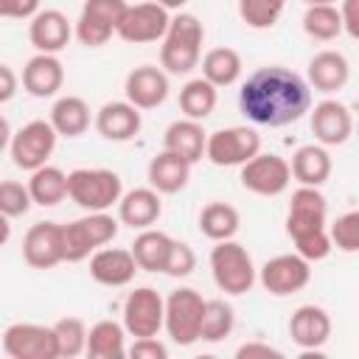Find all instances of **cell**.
Here are the masks:
<instances>
[{
    "label": "cell",
    "instance_id": "6da1fadb",
    "mask_svg": "<svg viewBox=\"0 0 359 359\" xmlns=\"http://www.w3.org/2000/svg\"><path fill=\"white\" fill-rule=\"evenodd\" d=\"M238 107L258 126H289L311 109V87L294 70L266 65L247 76Z\"/></svg>",
    "mask_w": 359,
    "mask_h": 359
},
{
    "label": "cell",
    "instance_id": "7a4b0ae2",
    "mask_svg": "<svg viewBox=\"0 0 359 359\" xmlns=\"http://www.w3.org/2000/svg\"><path fill=\"white\" fill-rule=\"evenodd\" d=\"M325 213H328V205H325V196L320 194V188L300 185L292 194L289 213H286V233L294 241L297 255H303L309 264L323 261L331 252Z\"/></svg>",
    "mask_w": 359,
    "mask_h": 359
},
{
    "label": "cell",
    "instance_id": "3957f363",
    "mask_svg": "<svg viewBox=\"0 0 359 359\" xmlns=\"http://www.w3.org/2000/svg\"><path fill=\"white\" fill-rule=\"evenodd\" d=\"M202 39H205V28L194 14L182 11L171 17L160 45V65L174 76L191 73L202 59Z\"/></svg>",
    "mask_w": 359,
    "mask_h": 359
},
{
    "label": "cell",
    "instance_id": "277c9868",
    "mask_svg": "<svg viewBox=\"0 0 359 359\" xmlns=\"http://www.w3.org/2000/svg\"><path fill=\"white\" fill-rule=\"evenodd\" d=\"M123 182L109 168H73L67 174V196L87 213L107 210L118 205Z\"/></svg>",
    "mask_w": 359,
    "mask_h": 359
},
{
    "label": "cell",
    "instance_id": "5b68a950",
    "mask_svg": "<svg viewBox=\"0 0 359 359\" xmlns=\"http://www.w3.org/2000/svg\"><path fill=\"white\" fill-rule=\"evenodd\" d=\"M210 272L213 283L224 294H247L255 286V264L247 247L233 238L216 241V247L210 250Z\"/></svg>",
    "mask_w": 359,
    "mask_h": 359
},
{
    "label": "cell",
    "instance_id": "8992f818",
    "mask_svg": "<svg viewBox=\"0 0 359 359\" xmlns=\"http://www.w3.org/2000/svg\"><path fill=\"white\" fill-rule=\"evenodd\" d=\"M118 236V222L107 213H87L70 224H62V247H65V261L79 264L84 258H90V252H95L98 247L109 244Z\"/></svg>",
    "mask_w": 359,
    "mask_h": 359
},
{
    "label": "cell",
    "instance_id": "52a82bcc",
    "mask_svg": "<svg viewBox=\"0 0 359 359\" xmlns=\"http://www.w3.org/2000/svg\"><path fill=\"white\" fill-rule=\"evenodd\" d=\"M202 311H205V297L191 289H174L163 306V325L177 345H194L199 339V325H202Z\"/></svg>",
    "mask_w": 359,
    "mask_h": 359
},
{
    "label": "cell",
    "instance_id": "ba28073f",
    "mask_svg": "<svg viewBox=\"0 0 359 359\" xmlns=\"http://www.w3.org/2000/svg\"><path fill=\"white\" fill-rule=\"evenodd\" d=\"M261 151V135L252 126H227L210 132L205 140V157L213 165H244L250 157Z\"/></svg>",
    "mask_w": 359,
    "mask_h": 359
},
{
    "label": "cell",
    "instance_id": "9c48e42d",
    "mask_svg": "<svg viewBox=\"0 0 359 359\" xmlns=\"http://www.w3.org/2000/svg\"><path fill=\"white\" fill-rule=\"evenodd\" d=\"M126 0H84L76 20V36L87 48H101L118 31V22L126 11Z\"/></svg>",
    "mask_w": 359,
    "mask_h": 359
},
{
    "label": "cell",
    "instance_id": "30bf717a",
    "mask_svg": "<svg viewBox=\"0 0 359 359\" xmlns=\"http://www.w3.org/2000/svg\"><path fill=\"white\" fill-rule=\"evenodd\" d=\"M56 137L59 135L50 126V121H42V118L28 121L20 132L11 135V143H8L14 165L22 171H34V168L45 165L56 149Z\"/></svg>",
    "mask_w": 359,
    "mask_h": 359
},
{
    "label": "cell",
    "instance_id": "8fae6325",
    "mask_svg": "<svg viewBox=\"0 0 359 359\" xmlns=\"http://www.w3.org/2000/svg\"><path fill=\"white\" fill-rule=\"evenodd\" d=\"M255 278L261 280V286L269 294L286 297V294H294L303 286H309V280H311V264L303 255H297V252H283V255L269 258Z\"/></svg>",
    "mask_w": 359,
    "mask_h": 359
},
{
    "label": "cell",
    "instance_id": "7c38bea8",
    "mask_svg": "<svg viewBox=\"0 0 359 359\" xmlns=\"http://www.w3.org/2000/svg\"><path fill=\"white\" fill-rule=\"evenodd\" d=\"M171 22L168 8H163L160 3L149 0V3H137V6H126L121 22H118V36L123 42L132 45H146V42H157L163 39L165 28Z\"/></svg>",
    "mask_w": 359,
    "mask_h": 359
},
{
    "label": "cell",
    "instance_id": "4fadbf2b",
    "mask_svg": "<svg viewBox=\"0 0 359 359\" xmlns=\"http://www.w3.org/2000/svg\"><path fill=\"white\" fill-rule=\"evenodd\" d=\"M292 171L280 154H255L241 165V185L258 196H278L289 188Z\"/></svg>",
    "mask_w": 359,
    "mask_h": 359
},
{
    "label": "cell",
    "instance_id": "5bb4252c",
    "mask_svg": "<svg viewBox=\"0 0 359 359\" xmlns=\"http://www.w3.org/2000/svg\"><path fill=\"white\" fill-rule=\"evenodd\" d=\"M163 306L165 300L151 286H137L123 300V331L137 337H157L163 328Z\"/></svg>",
    "mask_w": 359,
    "mask_h": 359
},
{
    "label": "cell",
    "instance_id": "9a60e30c",
    "mask_svg": "<svg viewBox=\"0 0 359 359\" xmlns=\"http://www.w3.org/2000/svg\"><path fill=\"white\" fill-rule=\"evenodd\" d=\"M3 351L11 359H56L53 328L36 323H14L3 331Z\"/></svg>",
    "mask_w": 359,
    "mask_h": 359
},
{
    "label": "cell",
    "instance_id": "2e32d148",
    "mask_svg": "<svg viewBox=\"0 0 359 359\" xmlns=\"http://www.w3.org/2000/svg\"><path fill=\"white\" fill-rule=\"evenodd\" d=\"M22 258L31 269H53L65 261L62 247V224L56 222H36L22 238Z\"/></svg>",
    "mask_w": 359,
    "mask_h": 359
},
{
    "label": "cell",
    "instance_id": "e0dca14e",
    "mask_svg": "<svg viewBox=\"0 0 359 359\" xmlns=\"http://www.w3.org/2000/svg\"><path fill=\"white\" fill-rule=\"evenodd\" d=\"M311 132L320 146H342L353 135V115L342 101L325 98L311 109Z\"/></svg>",
    "mask_w": 359,
    "mask_h": 359
},
{
    "label": "cell",
    "instance_id": "ac0fdd59",
    "mask_svg": "<svg viewBox=\"0 0 359 359\" xmlns=\"http://www.w3.org/2000/svg\"><path fill=\"white\" fill-rule=\"evenodd\" d=\"M289 337L303 351L323 348L328 342V337H331V317H328V311L323 306H314V303L297 306L292 311V320H289Z\"/></svg>",
    "mask_w": 359,
    "mask_h": 359
},
{
    "label": "cell",
    "instance_id": "d6986e66",
    "mask_svg": "<svg viewBox=\"0 0 359 359\" xmlns=\"http://www.w3.org/2000/svg\"><path fill=\"white\" fill-rule=\"evenodd\" d=\"M73 36L70 20L59 8H39L28 22V39L36 53H59Z\"/></svg>",
    "mask_w": 359,
    "mask_h": 359
},
{
    "label": "cell",
    "instance_id": "ffe728a7",
    "mask_svg": "<svg viewBox=\"0 0 359 359\" xmlns=\"http://www.w3.org/2000/svg\"><path fill=\"white\" fill-rule=\"evenodd\" d=\"M126 101L137 109H154L168 98V76L154 65H140L126 76Z\"/></svg>",
    "mask_w": 359,
    "mask_h": 359
},
{
    "label": "cell",
    "instance_id": "44dd1931",
    "mask_svg": "<svg viewBox=\"0 0 359 359\" xmlns=\"http://www.w3.org/2000/svg\"><path fill=\"white\" fill-rule=\"evenodd\" d=\"M137 264L123 247H98L90 258V278L101 286H126L132 283Z\"/></svg>",
    "mask_w": 359,
    "mask_h": 359
},
{
    "label": "cell",
    "instance_id": "7402d4cb",
    "mask_svg": "<svg viewBox=\"0 0 359 359\" xmlns=\"http://www.w3.org/2000/svg\"><path fill=\"white\" fill-rule=\"evenodd\" d=\"M65 84V67L56 53H36L22 67V87L34 98H50Z\"/></svg>",
    "mask_w": 359,
    "mask_h": 359
},
{
    "label": "cell",
    "instance_id": "603a6c76",
    "mask_svg": "<svg viewBox=\"0 0 359 359\" xmlns=\"http://www.w3.org/2000/svg\"><path fill=\"white\" fill-rule=\"evenodd\" d=\"M140 109L129 101H107L95 115V129L104 140L126 143L140 132Z\"/></svg>",
    "mask_w": 359,
    "mask_h": 359
},
{
    "label": "cell",
    "instance_id": "cb8c5ba5",
    "mask_svg": "<svg viewBox=\"0 0 359 359\" xmlns=\"http://www.w3.org/2000/svg\"><path fill=\"white\" fill-rule=\"evenodd\" d=\"M163 213V202L160 194L149 185V188H132L126 194H121L118 199V219L123 224H129L132 230H146L151 227Z\"/></svg>",
    "mask_w": 359,
    "mask_h": 359
},
{
    "label": "cell",
    "instance_id": "d4e9b609",
    "mask_svg": "<svg viewBox=\"0 0 359 359\" xmlns=\"http://www.w3.org/2000/svg\"><path fill=\"white\" fill-rule=\"evenodd\" d=\"M351 65L339 50H320L309 59V87L320 93H337L348 84Z\"/></svg>",
    "mask_w": 359,
    "mask_h": 359
},
{
    "label": "cell",
    "instance_id": "484cf974",
    "mask_svg": "<svg viewBox=\"0 0 359 359\" xmlns=\"http://www.w3.org/2000/svg\"><path fill=\"white\" fill-rule=\"evenodd\" d=\"M191 177V163L168 149H163L160 154H154L149 160V185L157 194H177L188 185Z\"/></svg>",
    "mask_w": 359,
    "mask_h": 359
},
{
    "label": "cell",
    "instance_id": "4316f807",
    "mask_svg": "<svg viewBox=\"0 0 359 359\" xmlns=\"http://www.w3.org/2000/svg\"><path fill=\"white\" fill-rule=\"evenodd\" d=\"M205 140H208V132L202 129V123L185 118V121H174V123L165 129V135H163V149H168V151H174V154H180V157H185V160L194 165V163H199V160L205 157Z\"/></svg>",
    "mask_w": 359,
    "mask_h": 359
},
{
    "label": "cell",
    "instance_id": "83f0119b",
    "mask_svg": "<svg viewBox=\"0 0 359 359\" xmlns=\"http://www.w3.org/2000/svg\"><path fill=\"white\" fill-rule=\"evenodd\" d=\"M289 171H292V177H294L300 185L320 188V185L331 177V154L325 151V146H317V143L300 146V149L292 154Z\"/></svg>",
    "mask_w": 359,
    "mask_h": 359
},
{
    "label": "cell",
    "instance_id": "f1b7e54d",
    "mask_svg": "<svg viewBox=\"0 0 359 359\" xmlns=\"http://www.w3.org/2000/svg\"><path fill=\"white\" fill-rule=\"evenodd\" d=\"M48 121L56 129V135H62V137H79L90 126V107L79 95H62L50 107V118Z\"/></svg>",
    "mask_w": 359,
    "mask_h": 359
},
{
    "label": "cell",
    "instance_id": "f546056e",
    "mask_svg": "<svg viewBox=\"0 0 359 359\" xmlns=\"http://www.w3.org/2000/svg\"><path fill=\"white\" fill-rule=\"evenodd\" d=\"M28 194H31V202L34 205L53 208V205H59L67 196V174L62 168L45 163V165H39V168L31 171Z\"/></svg>",
    "mask_w": 359,
    "mask_h": 359
},
{
    "label": "cell",
    "instance_id": "4dcf8cb0",
    "mask_svg": "<svg viewBox=\"0 0 359 359\" xmlns=\"http://www.w3.org/2000/svg\"><path fill=\"white\" fill-rule=\"evenodd\" d=\"M168 247H171V236H165L163 230L146 227V230L137 233V238L132 241L129 252H132L137 269H143V272H163Z\"/></svg>",
    "mask_w": 359,
    "mask_h": 359
},
{
    "label": "cell",
    "instance_id": "1f68e13d",
    "mask_svg": "<svg viewBox=\"0 0 359 359\" xmlns=\"http://www.w3.org/2000/svg\"><path fill=\"white\" fill-rule=\"evenodd\" d=\"M241 56L233 48H210L202 56V79L210 81L216 90L219 87H230L238 81L241 76Z\"/></svg>",
    "mask_w": 359,
    "mask_h": 359
},
{
    "label": "cell",
    "instance_id": "d6a6232c",
    "mask_svg": "<svg viewBox=\"0 0 359 359\" xmlns=\"http://www.w3.org/2000/svg\"><path fill=\"white\" fill-rule=\"evenodd\" d=\"M84 353L90 359H121L126 353L123 348V325L115 320H98L87 331Z\"/></svg>",
    "mask_w": 359,
    "mask_h": 359
},
{
    "label": "cell",
    "instance_id": "836d02e7",
    "mask_svg": "<svg viewBox=\"0 0 359 359\" xmlns=\"http://www.w3.org/2000/svg\"><path fill=\"white\" fill-rule=\"evenodd\" d=\"M238 224H241V216L233 205L227 202H208L199 213V230L202 236H208L210 241H224V238H233L238 233Z\"/></svg>",
    "mask_w": 359,
    "mask_h": 359
},
{
    "label": "cell",
    "instance_id": "e575fe53",
    "mask_svg": "<svg viewBox=\"0 0 359 359\" xmlns=\"http://www.w3.org/2000/svg\"><path fill=\"white\" fill-rule=\"evenodd\" d=\"M216 98H219L216 87L199 76V79H191V81L182 84V90H180V109L191 121H205L216 109Z\"/></svg>",
    "mask_w": 359,
    "mask_h": 359
},
{
    "label": "cell",
    "instance_id": "d590c367",
    "mask_svg": "<svg viewBox=\"0 0 359 359\" xmlns=\"http://www.w3.org/2000/svg\"><path fill=\"white\" fill-rule=\"evenodd\" d=\"M303 31L317 39V42H331L342 34V20H339V8L334 3L325 6H309L303 14Z\"/></svg>",
    "mask_w": 359,
    "mask_h": 359
},
{
    "label": "cell",
    "instance_id": "8d00e7d4",
    "mask_svg": "<svg viewBox=\"0 0 359 359\" xmlns=\"http://www.w3.org/2000/svg\"><path fill=\"white\" fill-rule=\"evenodd\" d=\"M233 325H236V314H233V306L230 303H224V300H205L199 339H205V342H222L224 337H230Z\"/></svg>",
    "mask_w": 359,
    "mask_h": 359
},
{
    "label": "cell",
    "instance_id": "74e56055",
    "mask_svg": "<svg viewBox=\"0 0 359 359\" xmlns=\"http://www.w3.org/2000/svg\"><path fill=\"white\" fill-rule=\"evenodd\" d=\"M53 339H56V356L62 359H73L79 353H84L87 345V325L79 317H62L53 325Z\"/></svg>",
    "mask_w": 359,
    "mask_h": 359
},
{
    "label": "cell",
    "instance_id": "f35d334b",
    "mask_svg": "<svg viewBox=\"0 0 359 359\" xmlns=\"http://www.w3.org/2000/svg\"><path fill=\"white\" fill-rule=\"evenodd\" d=\"M286 0H238V14L250 28H272L283 14Z\"/></svg>",
    "mask_w": 359,
    "mask_h": 359
},
{
    "label": "cell",
    "instance_id": "ab89813d",
    "mask_svg": "<svg viewBox=\"0 0 359 359\" xmlns=\"http://www.w3.org/2000/svg\"><path fill=\"white\" fill-rule=\"evenodd\" d=\"M31 194L28 185L17 182V180H0V213L8 219L25 216L31 210Z\"/></svg>",
    "mask_w": 359,
    "mask_h": 359
},
{
    "label": "cell",
    "instance_id": "60d3db41",
    "mask_svg": "<svg viewBox=\"0 0 359 359\" xmlns=\"http://www.w3.org/2000/svg\"><path fill=\"white\" fill-rule=\"evenodd\" d=\"M328 238L331 244H337V250L356 252L359 250V210H348L337 216V222L328 227Z\"/></svg>",
    "mask_w": 359,
    "mask_h": 359
},
{
    "label": "cell",
    "instance_id": "b9f144b4",
    "mask_svg": "<svg viewBox=\"0 0 359 359\" xmlns=\"http://www.w3.org/2000/svg\"><path fill=\"white\" fill-rule=\"evenodd\" d=\"M196 269V252L191 244L185 241H174L171 238V247H168V255H165V266L163 272L171 275V278H185Z\"/></svg>",
    "mask_w": 359,
    "mask_h": 359
},
{
    "label": "cell",
    "instance_id": "7bdbcfd3",
    "mask_svg": "<svg viewBox=\"0 0 359 359\" xmlns=\"http://www.w3.org/2000/svg\"><path fill=\"white\" fill-rule=\"evenodd\" d=\"M129 356L132 359H165L168 348L154 337H137L132 342V348H129Z\"/></svg>",
    "mask_w": 359,
    "mask_h": 359
},
{
    "label": "cell",
    "instance_id": "ee69618b",
    "mask_svg": "<svg viewBox=\"0 0 359 359\" xmlns=\"http://www.w3.org/2000/svg\"><path fill=\"white\" fill-rule=\"evenodd\" d=\"M39 11V0H0V17L6 20H31Z\"/></svg>",
    "mask_w": 359,
    "mask_h": 359
},
{
    "label": "cell",
    "instance_id": "f6af8a7d",
    "mask_svg": "<svg viewBox=\"0 0 359 359\" xmlns=\"http://www.w3.org/2000/svg\"><path fill=\"white\" fill-rule=\"evenodd\" d=\"M339 20H342V31L348 36H359V0H342Z\"/></svg>",
    "mask_w": 359,
    "mask_h": 359
},
{
    "label": "cell",
    "instance_id": "bcb514c9",
    "mask_svg": "<svg viewBox=\"0 0 359 359\" xmlns=\"http://www.w3.org/2000/svg\"><path fill=\"white\" fill-rule=\"evenodd\" d=\"M236 356H238V359H255V356H261V359H280L283 353H280L278 348L266 345V342H247V345H241V348L236 351Z\"/></svg>",
    "mask_w": 359,
    "mask_h": 359
},
{
    "label": "cell",
    "instance_id": "7dc6e473",
    "mask_svg": "<svg viewBox=\"0 0 359 359\" xmlns=\"http://www.w3.org/2000/svg\"><path fill=\"white\" fill-rule=\"evenodd\" d=\"M17 93V73L8 65H0V104L11 101Z\"/></svg>",
    "mask_w": 359,
    "mask_h": 359
},
{
    "label": "cell",
    "instance_id": "c3c4849f",
    "mask_svg": "<svg viewBox=\"0 0 359 359\" xmlns=\"http://www.w3.org/2000/svg\"><path fill=\"white\" fill-rule=\"evenodd\" d=\"M8 143H11V126H8V121L0 115V151H3Z\"/></svg>",
    "mask_w": 359,
    "mask_h": 359
},
{
    "label": "cell",
    "instance_id": "681fc988",
    "mask_svg": "<svg viewBox=\"0 0 359 359\" xmlns=\"http://www.w3.org/2000/svg\"><path fill=\"white\" fill-rule=\"evenodd\" d=\"M8 238H11V224H8V216L0 213V247H3Z\"/></svg>",
    "mask_w": 359,
    "mask_h": 359
},
{
    "label": "cell",
    "instance_id": "f907efd6",
    "mask_svg": "<svg viewBox=\"0 0 359 359\" xmlns=\"http://www.w3.org/2000/svg\"><path fill=\"white\" fill-rule=\"evenodd\" d=\"M154 3H160V6L168 8V11H174V8H182L188 0H154Z\"/></svg>",
    "mask_w": 359,
    "mask_h": 359
},
{
    "label": "cell",
    "instance_id": "816d5d0a",
    "mask_svg": "<svg viewBox=\"0 0 359 359\" xmlns=\"http://www.w3.org/2000/svg\"><path fill=\"white\" fill-rule=\"evenodd\" d=\"M325 3H334V0H306V6H325Z\"/></svg>",
    "mask_w": 359,
    "mask_h": 359
}]
</instances>
